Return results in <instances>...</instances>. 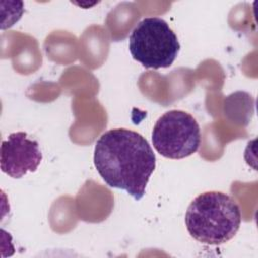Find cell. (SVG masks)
<instances>
[{
    "instance_id": "cell-2",
    "label": "cell",
    "mask_w": 258,
    "mask_h": 258,
    "mask_svg": "<svg viewBox=\"0 0 258 258\" xmlns=\"http://www.w3.org/2000/svg\"><path fill=\"white\" fill-rule=\"evenodd\" d=\"M242 214L238 203L222 191L199 195L185 213V226L189 235L208 245H220L231 240L238 232Z\"/></svg>"
},
{
    "instance_id": "cell-1",
    "label": "cell",
    "mask_w": 258,
    "mask_h": 258,
    "mask_svg": "<svg viewBox=\"0 0 258 258\" xmlns=\"http://www.w3.org/2000/svg\"><path fill=\"white\" fill-rule=\"evenodd\" d=\"M155 163L148 141L133 130H108L95 145L94 164L103 180L110 187L127 191L136 201L145 195Z\"/></svg>"
},
{
    "instance_id": "cell-3",
    "label": "cell",
    "mask_w": 258,
    "mask_h": 258,
    "mask_svg": "<svg viewBox=\"0 0 258 258\" xmlns=\"http://www.w3.org/2000/svg\"><path fill=\"white\" fill-rule=\"evenodd\" d=\"M180 44L174 31L160 17H146L132 30L129 50L146 69L168 68L175 60Z\"/></svg>"
},
{
    "instance_id": "cell-4",
    "label": "cell",
    "mask_w": 258,
    "mask_h": 258,
    "mask_svg": "<svg viewBox=\"0 0 258 258\" xmlns=\"http://www.w3.org/2000/svg\"><path fill=\"white\" fill-rule=\"evenodd\" d=\"M151 138L153 147L159 154L170 159H181L198 151L201 130L190 114L170 110L158 118Z\"/></svg>"
},
{
    "instance_id": "cell-5",
    "label": "cell",
    "mask_w": 258,
    "mask_h": 258,
    "mask_svg": "<svg viewBox=\"0 0 258 258\" xmlns=\"http://www.w3.org/2000/svg\"><path fill=\"white\" fill-rule=\"evenodd\" d=\"M41 160L42 153L38 142L28 138L25 132L11 133L2 141L0 166L10 177L20 178L27 172H34Z\"/></svg>"
}]
</instances>
